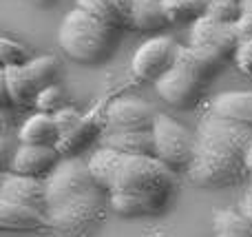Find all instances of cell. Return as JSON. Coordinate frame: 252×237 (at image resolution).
I'll use <instances>...</instances> for the list:
<instances>
[{"mask_svg":"<svg viewBox=\"0 0 252 237\" xmlns=\"http://www.w3.org/2000/svg\"><path fill=\"white\" fill-rule=\"evenodd\" d=\"M89 169L109 195L111 208L126 217L159 215L177 191V173L153 155H126L100 146Z\"/></svg>","mask_w":252,"mask_h":237,"instance_id":"cell-1","label":"cell"},{"mask_svg":"<svg viewBox=\"0 0 252 237\" xmlns=\"http://www.w3.org/2000/svg\"><path fill=\"white\" fill-rule=\"evenodd\" d=\"M252 142V127L237 124L210 113L195 133V155L188 177L201 189L237 184L246 173V151Z\"/></svg>","mask_w":252,"mask_h":237,"instance_id":"cell-2","label":"cell"},{"mask_svg":"<svg viewBox=\"0 0 252 237\" xmlns=\"http://www.w3.org/2000/svg\"><path fill=\"white\" fill-rule=\"evenodd\" d=\"M49 226L62 233H80L100 217L106 191L97 184L89 160L62 158L44 177Z\"/></svg>","mask_w":252,"mask_h":237,"instance_id":"cell-3","label":"cell"},{"mask_svg":"<svg viewBox=\"0 0 252 237\" xmlns=\"http://www.w3.org/2000/svg\"><path fill=\"white\" fill-rule=\"evenodd\" d=\"M226 62V56L208 51V49H195V47H182L175 67L166 75H161L155 82V89L159 98L177 109L195 104L199 98L204 84L208 82L210 75Z\"/></svg>","mask_w":252,"mask_h":237,"instance_id":"cell-4","label":"cell"},{"mask_svg":"<svg viewBox=\"0 0 252 237\" xmlns=\"http://www.w3.org/2000/svg\"><path fill=\"white\" fill-rule=\"evenodd\" d=\"M118 34V29L104 25L75 4L62 20L58 42L71 60L82 62V65H95L113 51Z\"/></svg>","mask_w":252,"mask_h":237,"instance_id":"cell-5","label":"cell"},{"mask_svg":"<svg viewBox=\"0 0 252 237\" xmlns=\"http://www.w3.org/2000/svg\"><path fill=\"white\" fill-rule=\"evenodd\" d=\"M60 62L53 56L31 58L22 67H9L0 71V91L4 106H35L38 96L56 84Z\"/></svg>","mask_w":252,"mask_h":237,"instance_id":"cell-6","label":"cell"},{"mask_svg":"<svg viewBox=\"0 0 252 237\" xmlns=\"http://www.w3.org/2000/svg\"><path fill=\"white\" fill-rule=\"evenodd\" d=\"M155 158L170 171H188L195 155V133L166 113H157L153 124Z\"/></svg>","mask_w":252,"mask_h":237,"instance_id":"cell-7","label":"cell"},{"mask_svg":"<svg viewBox=\"0 0 252 237\" xmlns=\"http://www.w3.org/2000/svg\"><path fill=\"white\" fill-rule=\"evenodd\" d=\"M179 44L168 35H159V38H151L135 51L133 56V73L142 80H151L157 82L161 75H166L175 67L179 56Z\"/></svg>","mask_w":252,"mask_h":237,"instance_id":"cell-8","label":"cell"},{"mask_svg":"<svg viewBox=\"0 0 252 237\" xmlns=\"http://www.w3.org/2000/svg\"><path fill=\"white\" fill-rule=\"evenodd\" d=\"M241 44V35L237 25H223V22L199 18L190 27V47L208 49V51L221 53V56H235L237 47Z\"/></svg>","mask_w":252,"mask_h":237,"instance_id":"cell-9","label":"cell"},{"mask_svg":"<svg viewBox=\"0 0 252 237\" xmlns=\"http://www.w3.org/2000/svg\"><path fill=\"white\" fill-rule=\"evenodd\" d=\"M157 113L142 98H120L106 111V131H151Z\"/></svg>","mask_w":252,"mask_h":237,"instance_id":"cell-10","label":"cell"},{"mask_svg":"<svg viewBox=\"0 0 252 237\" xmlns=\"http://www.w3.org/2000/svg\"><path fill=\"white\" fill-rule=\"evenodd\" d=\"M0 202L33 206L47 213V182L40 177L18 175L9 171L0 182Z\"/></svg>","mask_w":252,"mask_h":237,"instance_id":"cell-11","label":"cell"},{"mask_svg":"<svg viewBox=\"0 0 252 237\" xmlns=\"http://www.w3.org/2000/svg\"><path fill=\"white\" fill-rule=\"evenodd\" d=\"M62 155L53 146H33V144H20L11 155L9 162V171L18 173V175H29V177H44L60 164Z\"/></svg>","mask_w":252,"mask_h":237,"instance_id":"cell-12","label":"cell"},{"mask_svg":"<svg viewBox=\"0 0 252 237\" xmlns=\"http://www.w3.org/2000/svg\"><path fill=\"white\" fill-rule=\"evenodd\" d=\"M62 133L58 129V122L51 113H38L22 122L20 131H18V140L20 144H33V146H53L58 149V142H60Z\"/></svg>","mask_w":252,"mask_h":237,"instance_id":"cell-13","label":"cell"},{"mask_svg":"<svg viewBox=\"0 0 252 237\" xmlns=\"http://www.w3.org/2000/svg\"><path fill=\"white\" fill-rule=\"evenodd\" d=\"M210 113L237 124L252 127V91H226L219 93L210 104Z\"/></svg>","mask_w":252,"mask_h":237,"instance_id":"cell-14","label":"cell"},{"mask_svg":"<svg viewBox=\"0 0 252 237\" xmlns=\"http://www.w3.org/2000/svg\"><path fill=\"white\" fill-rule=\"evenodd\" d=\"M0 226L4 231H40L49 226V217L40 208L0 202Z\"/></svg>","mask_w":252,"mask_h":237,"instance_id":"cell-15","label":"cell"},{"mask_svg":"<svg viewBox=\"0 0 252 237\" xmlns=\"http://www.w3.org/2000/svg\"><path fill=\"white\" fill-rule=\"evenodd\" d=\"M102 146L126 155H153L155 158V142L151 131H106L102 135Z\"/></svg>","mask_w":252,"mask_h":237,"instance_id":"cell-16","label":"cell"},{"mask_svg":"<svg viewBox=\"0 0 252 237\" xmlns=\"http://www.w3.org/2000/svg\"><path fill=\"white\" fill-rule=\"evenodd\" d=\"M78 7L118 31L130 29V0H78Z\"/></svg>","mask_w":252,"mask_h":237,"instance_id":"cell-17","label":"cell"},{"mask_svg":"<svg viewBox=\"0 0 252 237\" xmlns=\"http://www.w3.org/2000/svg\"><path fill=\"white\" fill-rule=\"evenodd\" d=\"M170 25L161 0H130V29L159 31Z\"/></svg>","mask_w":252,"mask_h":237,"instance_id":"cell-18","label":"cell"},{"mask_svg":"<svg viewBox=\"0 0 252 237\" xmlns=\"http://www.w3.org/2000/svg\"><path fill=\"white\" fill-rule=\"evenodd\" d=\"M97 135H100L97 122L84 118L78 127L71 129L69 133H64V135L60 137V142H58V153H60L62 158H80V153H82L89 144H93V142L97 140Z\"/></svg>","mask_w":252,"mask_h":237,"instance_id":"cell-19","label":"cell"},{"mask_svg":"<svg viewBox=\"0 0 252 237\" xmlns=\"http://www.w3.org/2000/svg\"><path fill=\"white\" fill-rule=\"evenodd\" d=\"M161 2L170 25H182V22H197L199 18H204L213 0H161Z\"/></svg>","mask_w":252,"mask_h":237,"instance_id":"cell-20","label":"cell"},{"mask_svg":"<svg viewBox=\"0 0 252 237\" xmlns=\"http://www.w3.org/2000/svg\"><path fill=\"white\" fill-rule=\"evenodd\" d=\"M217 237H252V224L241 213L221 211L215 220Z\"/></svg>","mask_w":252,"mask_h":237,"instance_id":"cell-21","label":"cell"},{"mask_svg":"<svg viewBox=\"0 0 252 237\" xmlns=\"http://www.w3.org/2000/svg\"><path fill=\"white\" fill-rule=\"evenodd\" d=\"M241 11H244L241 0H213L206 18L223 22V25H237L241 20Z\"/></svg>","mask_w":252,"mask_h":237,"instance_id":"cell-22","label":"cell"},{"mask_svg":"<svg viewBox=\"0 0 252 237\" xmlns=\"http://www.w3.org/2000/svg\"><path fill=\"white\" fill-rule=\"evenodd\" d=\"M31 58H29V51H27L25 44L16 42V40H9V38L0 40V62H2V69H9V67H22Z\"/></svg>","mask_w":252,"mask_h":237,"instance_id":"cell-23","label":"cell"},{"mask_svg":"<svg viewBox=\"0 0 252 237\" xmlns=\"http://www.w3.org/2000/svg\"><path fill=\"white\" fill-rule=\"evenodd\" d=\"M35 109L38 113H58L60 109H64V91L60 84H51L47 87L35 100Z\"/></svg>","mask_w":252,"mask_h":237,"instance_id":"cell-24","label":"cell"},{"mask_svg":"<svg viewBox=\"0 0 252 237\" xmlns=\"http://www.w3.org/2000/svg\"><path fill=\"white\" fill-rule=\"evenodd\" d=\"M53 118H56V122H58V129H60V133L64 135V133H69L71 129H75L80 122H82L84 115L80 113V111L71 109V106H64V109H60L58 113H53Z\"/></svg>","mask_w":252,"mask_h":237,"instance_id":"cell-25","label":"cell"},{"mask_svg":"<svg viewBox=\"0 0 252 237\" xmlns=\"http://www.w3.org/2000/svg\"><path fill=\"white\" fill-rule=\"evenodd\" d=\"M232 58H235V65L241 73L252 75V38L241 40V44L237 47V51Z\"/></svg>","mask_w":252,"mask_h":237,"instance_id":"cell-26","label":"cell"},{"mask_svg":"<svg viewBox=\"0 0 252 237\" xmlns=\"http://www.w3.org/2000/svg\"><path fill=\"white\" fill-rule=\"evenodd\" d=\"M237 31L241 40L252 38V0H244V11H241V20L237 22Z\"/></svg>","mask_w":252,"mask_h":237,"instance_id":"cell-27","label":"cell"},{"mask_svg":"<svg viewBox=\"0 0 252 237\" xmlns=\"http://www.w3.org/2000/svg\"><path fill=\"white\" fill-rule=\"evenodd\" d=\"M239 213L246 217V220L252 224V182L248 184V189H246L244 198H241V206H239Z\"/></svg>","mask_w":252,"mask_h":237,"instance_id":"cell-28","label":"cell"},{"mask_svg":"<svg viewBox=\"0 0 252 237\" xmlns=\"http://www.w3.org/2000/svg\"><path fill=\"white\" fill-rule=\"evenodd\" d=\"M246 173L252 177V142H250L248 151H246Z\"/></svg>","mask_w":252,"mask_h":237,"instance_id":"cell-29","label":"cell"},{"mask_svg":"<svg viewBox=\"0 0 252 237\" xmlns=\"http://www.w3.org/2000/svg\"><path fill=\"white\" fill-rule=\"evenodd\" d=\"M33 2H38V4H47L49 0H33Z\"/></svg>","mask_w":252,"mask_h":237,"instance_id":"cell-30","label":"cell"},{"mask_svg":"<svg viewBox=\"0 0 252 237\" xmlns=\"http://www.w3.org/2000/svg\"><path fill=\"white\" fill-rule=\"evenodd\" d=\"M241 2H244V0H241Z\"/></svg>","mask_w":252,"mask_h":237,"instance_id":"cell-31","label":"cell"}]
</instances>
